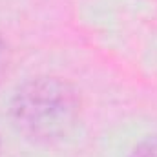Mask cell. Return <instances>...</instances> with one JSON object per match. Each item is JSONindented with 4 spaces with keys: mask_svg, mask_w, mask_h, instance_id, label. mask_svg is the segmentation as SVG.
Instances as JSON below:
<instances>
[{
    "mask_svg": "<svg viewBox=\"0 0 157 157\" xmlns=\"http://www.w3.org/2000/svg\"><path fill=\"white\" fill-rule=\"evenodd\" d=\"M128 157H157V135L143 139Z\"/></svg>",
    "mask_w": 157,
    "mask_h": 157,
    "instance_id": "obj_2",
    "label": "cell"
},
{
    "mask_svg": "<svg viewBox=\"0 0 157 157\" xmlns=\"http://www.w3.org/2000/svg\"><path fill=\"white\" fill-rule=\"evenodd\" d=\"M6 66H7V48H6V42L0 37V80L6 73Z\"/></svg>",
    "mask_w": 157,
    "mask_h": 157,
    "instance_id": "obj_3",
    "label": "cell"
},
{
    "mask_svg": "<svg viewBox=\"0 0 157 157\" xmlns=\"http://www.w3.org/2000/svg\"><path fill=\"white\" fill-rule=\"evenodd\" d=\"M80 97L77 90L59 77L26 80L13 95L9 119L13 128L33 143H55L77 124Z\"/></svg>",
    "mask_w": 157,
    "mask_h": 157,
    "instance_id": "obj_1",
    "label": "cell"
}]
</instances>
